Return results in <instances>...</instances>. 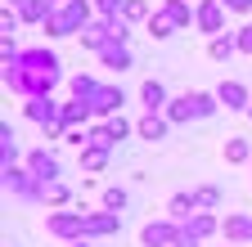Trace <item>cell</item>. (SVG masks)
Masks as SVG:
<instances>
[{
	"mask_svg": "<svg viewBox=\"0 0 252 247\" xmlns=\"http://www.w3.org/2000/svg\"><path fill=\"white\" fill-rule=\"evenodd\" d=\"M5 85L23 99H50V90L59 85V54L50 50H23L18 58L5 63Z\"/></svg>",
	"mask_w": 252,
	"mask_h": 247,
	"instance_id": "1",
	"label": "cell"
},
{
	"mask_svg": "<svg viewBox=\"0 0 252 247\" xmlns=\"http://www.w3.org/2000/svg\"><path fill=\"white\" fill-rule=\"evenodd\" d=\"M90 9H94V0H68L63 9H54V18L45 23V36L63 41V36H77L90 27Z\"/></svg>",
	"mask_w": 252,
	"mask_h": 247,
	"instance_id": "2",
	"label": "cell"
},
{
	"mask_svg": "<svg viewBox=\"0 0 252 247\" xmlns=\"http://www.w3.org/2000/svg\"><path fill=\"white\" fill-rule=\"evenodd\" d=\"M45 229L54 238H63V243H86L81 238L86 234V211H50L45 216Z\"/></svg>",
	"mask_w": 252,
	"mask_h": 247,
	"instance_id": "3",
	"label": "cell"
},
{
	"mask_svg": "<svg viewBox=\"0 0 252 247\" xmlns=\"http://www.w3.org/2000/svg\"><path fill=\"white\" fill-rule=\"evenodd\" d=\"M0 180H5L9 193H18V198H27V202H41V180L32 175L27 166H5V171H0Z\"/></svg>",
	"mask_w": 252,
	"mask_h": 247,
	"instance_id": "4",
	"label": "cell"
},
{
	"mask_svg": "<svg viewBox=\"0 0 252 247\" xmlns=\"http://www.w3.org/2000/svg\"><path fill=\"white\" fill-rule=\"evenodd\" d=\"M194 27H198V32H207V36H220V27H225V5H220V0H198Z\"/></svg>",
	"mask_w": 252,
	"mask_h": 247,
	"instance_id": "5",
	"label": "cell"
},
{
	"mask_svg": "<svg viewBox=\"0 0 252 247\" xmlns=\"http://www.w3.org/2000/svg\"><path fill=\"white\" fill-rule=\"evenodd\" d=\"M140 243L144 247H180V225L176 220H153L140 229Z\"/></svg>",
	"mask_w": 252,
	"mask_h": 247,
	"instance_id": "6",
	"label": "cell"
},
{
	"mask_svg": "<svg viewBox=\"0 0 252 247\" xmlns=\"http://www.w3.org/2000/svg\"><path fill=\"white\" fill-rule=\"evenodd\" d=\"M122 229V216L117 211H86V234L81 238H108Z\"/></svg>",
	"mask_w": 252,
	"mask_h": 247,
	"instance_id": "7",
	"label": "cell"
},
{
	"mask_svg": "<svg viewBox=\"0 0 252 247\" xmlns=\"http://www.w3.org/2000/svg\"><path fill=\"white\" fill-rule=\"evenodd\" d=\"M27 121H36V126H59V112H63V104H54V99H27Z\"/></svg>",
	"mask_w": 252,
	"mask_h": 247,
	"instance_id": "8",
	"label": "cell"
},
{
	"mask_svg": "<svg viewBox=\"0 0 252 247\" xmlns=\"http://www.w3.org/2000/svg\"><path fill=\"white\" fill-rule=\"evenodd\" d=\"M122 104H126V95H122V85H99V95L90 99V108L99 112V117H108V121H113V117L122 112Z\"/></svg>",
	"mask_w": 252,
	"mask_h": 247,
	"instance_id": "9",
	"label": "cell"
},
{
	"mask_svg": "<svg viewBox=\"0 0 252 247\" xmlns=\"http://www.w3.org/2000/svg\"><path fill=\"white\" fill-rule=\"evenodd\" d=\"M27 171L36 175L41 184H54V175H59V162H54V153H45V148H32V153H27Z\"/></svg>",
	"mask_w": 252,
	"mask_h": 247,
	"instance_id": "10",
	"label": "cell"
},
{
	"mask_svg": "<svg viewBox=\"0 0 252 247\" xmlns=\"http://www.w3.org/2000/svg\"><path fill=\"white\" fill-rule=\"evenodd\" d=\"M220 234H225V243H252V216L248 211H234L220 220Z\"/></svg>",
	"mask_w": 252,
	"mask_h": 247,
	"instance_id": "11",
	"label": "cell"
},
{
	"mask_svg": "<svg viewBox=\"0 0 252 247\" xmlns=\"http://www.w3.org/2000/svg\"><path fill=\"white\" fill-rule=\"evenodd\" d=\"M216 99L225 104V108H243V112L252 108V99H248V85H243V81H220V85H216Z\"/></svg>",
	"mask_w": 252,
	"mask_h": 247,
	"instance_id": "12",
	"label": "cell"
},
{
	"mask_svg": "<svg viewBox=\"0 0 252 247\" xmlns=\"http://www.w3.org/2000/svg\"><path fill=\"white\" fill-rule=\"evenodd\" d=\"M90 117H94V108H90V104H81V99H72V104H63V112H59V126H63V131H81Z\"/></svg>",
	"mask_w": 252,
	"mask_h": 247,
	"instance_id": "13",
	"label": "cell"
},
{
	"mask_svg": "<svg viewBox=\"0 0 252 247\" xmlns=\"http://www.w3.org/2000/svg\"><path fill=\"white\" fill-rule=\"evenodd\" d=\"M167 126H171L167 117H158V112H144V117L135 121V135H140V139H149V144H158V139H167Z\"/></svg>",
	"mask_w": 252,
	"mask_h": 247,
	"instance_id": "14",
	"label": "cell"
},
{
	"mask_svg": "<svg viewBox=\"0 0 252 247\" xmlns=\"http://www.w3.org/2000/svg\"><path fill=\"white\" fill-rule=\"evenodd\" d=\"M198 216V202H194V193H176L171 202H167V220H176V225H189Z\"/></svg>",
	"mask_w": 252,
	"mask_h": 247,
	"instance_id": "15",
	"label": "cell"
},
{
	"mask_svg": "<svg viewBox=\"0 0 252 247\" xmlns=\"http://www.w3.org/2000/svg\"><path fill=\"white\" fill-rule=\"evenodd\" d=\"M99 63L113 68V72H126V68H131V50H126L122 41H108V45L99 50Z\"/></svg>",
	"mask_w": 252,
	"mask_h": 247,
	"instance_id": "16",
	"label": "cell"
},
{
	"mask_svg": "<svg viewBox=\"0 0 252 247\" xmlns=\"http://www.w3.org/2000/svg\"><path fill=\"white\" fill-rule=\"evenodd\" d=\"M54 9H59L54 0H27V5H18V18H23V23H41V27H45V23L54 18Z\"/></svg>",
	"mask_w": 252,
	"mask_h": 247,
	"instance_id": "17",
	"label": "cell"
},
{
	"mask_svg": "<svg viewBox=\"0 0 252 247\" xmlns=\"http://www.w3.org/2000/svg\"><path fill=\"white\" fill-rule=\"evenodd\" d=\"M108 41H113V23H108V18H99V23H90L86 32H81V45H86V50H104Z\"/></svg>",
	"mask_w": 252,
	"mask_h": 247,
	"instance_id": "18",
	"label": "cell"
},
{
	"mask_svg": "<svg viewBox=\"0 0 252 247\" xmlns=\"http://www.w3.org/2000/svg\"><path fill=\"white\" fill-rule=\"evenodd\" d=\"M140 99H144V112H158L162 104H171V99H167V85H162V81H144V85H140Z\"/></svg>",
	"mask_w": 252,
	"mask_h": 247,
	"instance_id": "19",
	"label": "cell"
},
{
	"mask_svg": "<svg viewBox=\"0 0 252 247\" xmlns=\"http://www.w3.org/2000/svg\"><path fill=\"white\" fill-rule=\"evenodd\" d=\"M180 229H185V234H194V238L203 243L207 234H216V229H220V220H216V216H212V211H198V216H194V220H189V225H180Z\"/></svg>",
	"mask_w": 252,
	"mask_h": 247,
	"instance_id": "20",
	"label": "cell"
},
{
	"mask_svg": "<svg viewBox=\"0 0 252 247\" xmlns=\"http://www.w3.org/2000/svg\"><path fill=\"white\" fill-rule=\"evenodd\" d=\"M14 162H18V139H14V126L5 121V126H0V171L14 166Z\"/></svg>",
	"mask_w": 252,
	"mask_h": 247,
	"instance_id": "21",
	"label": "cell"
},
{
	"mask_svg": "<svg viewBox=\"0 0 252 247\" xmlns=\"http://www.w3.org/2000/svg\"><path fill=\"white\" fill-rule=\"evenodd\" d=\"M68 90H72V99H81V104H90L94 95H99V81H94L90 72H81V77H72V81H68Z\"/></svg>",
	"mask_w": 252,
	"mask_h": 247,
	"instance_id": "22",
	"label": "cell"
},
{
	"mask_svg": "<svg viewBox=\"0 0 252 247\" xmlns=\"http://www.w3.org/2000/svg\"><path fill=\"white\" fill-rule=\"evenodd\" d=\"M225 162H234V166L252 162V144H248L243 135H230V139H225Z\"/></svg>",
	"mask_w": 252,
	"mask_h": 247,
	"instance_id": "23",
	"label": "cell"
},
{
	"mask_svg": "<svg viewBox=\"0 0 252 247\" xmlns=\"http://www.w3.org/2000/svg\"><path fill=\"white\" fill-rule=\"evenodd\" d=\"M162 117L171 121V126H180V121H189V117H194V104H189V95H180V99H171Z\"/></svg>",
	"mask_w": 252,
	"mask_h": 247,
	"instance_id": "24",
	"label": "cell"
},
{
	"mask_svg": "<svg viewBox=\"0 0 252 247\" xmlns=\"http://www.w3.org/2000/svg\"><path fill=\"white\" fill-rule=\"evenodd\" d=\"M207 54L216 58V63H225L230 54H239V41L234 36H212V45H207Z\"/></svg>",
	"mask_w": 252,
	"mask_h": 247,
	"instance_id": "25",
	"label": "cell"
},
{
	"mask_svg": "<svg viewBox=\"0 0 252 247\" xmlns=\"http://www.w3.org/2000/svg\"><path fill=\"white\" fill-rule=\"evenodd\" d=\"M162 14H167L176 27H189V23H194V9H189L185 0H167V5H162Z\"/></svg>",
	"mask_w": 252,
	"mask_h": 247,
	"instance_id": "26",
	"label": "cell"
},
{
	"mask_svg": "<svg viewBox=\"0 0 252 247\" xmlns=\"http://www.w3.org/2000/svg\"><path fill=\"white\" fill-rule=\"evenodd\" d=\"M189 104H194V117H212V112L220 108V99L207 95V90H194V95H189Z\"/></svg>",
	"mask_w": 252,
	"mask_h": 247,
	"instance_id": "27",
	"label": "cell"
},
{
	"mask_svg": "<svg viewBox=\"0 0 252 247\" xmlns=\"http://www.w3.org/2000/svg\"><path fill=\"white\" fill-rule=\"evenodd\" d=\"M81 166H86L90 175H94V171H104V166H108V148H94V144L81 148Z\"/></svg>",
	"mask_w": 252,
	"mask_h": 247,
	"instance_id": "28",
	"label": "cell"
},
{
	"mask_svg": "<svg viewBox=\"0 0 252 247\" xmlns=\"http://www.w3.org/2000/svg\"><path fill=\"white\" fill-rule=\"evenodd\" d=\"M171 32H176V23H171V18L162 14V9H158V14L149 18V36H153V41H167Z\"/></svg>",
	"mask_w": 252,
	"mask_h": 247,
	"instance_id": "29",
	"label": "cell"
},
{
	"mask_svg": "<svg viewBox=\"0 0 252 247\" xmlns=\"http://www.w3.org/2000/svg\"><path fill=\"white\" fill-rule=\"evenodd\" d=\"M41 202H50V207H63V202H68V184H41Z\"/></svg>",
	"mask_w": 252,
	"mask_h": 247,
	"instance_id": "30",
	"label": "cell"
},
{
	"mask_svg": "<svg viewBox=\"0 0 252 247\" xmlns=\"http://www.w3.org/2000/svg\"><path fill=\"white\" fill-rule=\"evenodd\" d=\"M122 18H126V23H140V18H153V9H149V0H126Z\"/></svg>",
	"mask_w": 252,
	"mask_h": 247,
	"instance_id": "31",
	"label": "cell"
},
{
	"mask_svg": "<svg viewBox=\"0 0 252 247\" xmlns=\"http://www.w3.org/2000/svg\"><path fill=\"white\" fill-rule=\"evenodd\" d=\"M194 202H198V211H212L220 202V189H216V184H203V189L194 193Z\"/></svg>",
	"mask_w": 252,
	"mask_h": 247,
	"instance_id": "32",
	"label": "cell"
},
{
	"mask_svg": "<svg viewBox=\"0 0 252 247\" xmlns=\"http://www.w3.org/2000/svg\"><path fill=\"white\" fill-rule=\"evenodd\" d=\"M122 207H126V189H117V184H113V189H104V211H117V216H122Z\"/></svg>",
	"mask_w": 252,
	"mask_h": 247,
	"instance_id": "33",
	"label": "cell"
},
{
	"mask_svg": "<svg viewBox=\"0 0 252 247\" xmlns=\"http://www.w3.org/2000/svg\"><path fill=\"white\" fill-rule=\"evenodd\" d=\"M90 144H94V148H108V153L117 148V139H113V131H108V126H94V131H90Z\"/></svg>",
	"mask_w": 252,
	"mask_h": 247,
	"instance_id": "34",
	"label": "cell"
},
{
	"mask_svg": "<svg viewBox=\"0 0 252 247\" xmlns=\"http://www.w3.org/2000/svg\"><path fill=\"white\" fill-rule=\"evenodd\" d=\"M94 9H99L104 18H122V9H126V0H94Z\"/></svg>",
	"mask_w": 252,
	"mask_h": 247,
	"instance_id": "35",
	"label": "cell"
},
{
	"mask_svg": "<svg viewBox=\"0 0 252 247\" xmlns=\"http://www.w3.org/2000/svg\"><path fill=\"white\" fill-rule=\"evenodd\" d=\"M234 41H239V54H248V58H252V23H248V27H239Z\"/></svg>",
	"mask_w": 252,
	"mask_h": 247,
	"instance_id": "36",
	"label": "cell"
},
{
	"mask_svg": "<svg viewBox=\"0 0 252 247\" xmlns=\"http://www.w3.org/2000/svg\"><path fill=\"white\" fill-rule=\"evenodd\" d=\"M108 131H113V139L122 144L126 135H131V121H126V117H113V121H108Z\"/></svg>",
	"mask_w": 252,
	"mask_h": 247,
	"instance_id": "37",
	"label": "cell"
},
{
	"mask_svg": "<svg viewBox=\"0 0 252 247\" xmlns=\"http://www.w3.org/2000/svg\"><path fill=\"white\" fill-rule=\"evenodd\" d=\"M18 23H23V18L5 9V18H0V32H5V36H14V32H18Z\"/></svg>",
	"mask_w": 252,
	"mask_h": 247,
	"instance_id": "38",
	"label": "cell"
},
{
	"mask_svg": "<svg viewBox=\"0 0 252 247\" xmlns=\"http://www.w3.org/2000/svg\"><path fill=\"white\" fill-rule=\"evenodd\" d=\"M63 139H68L72 148H90V135H86V131H68V135H63Z\"/></svg>",
	"mask_w": 252,
	"mask_h": 247,
	"instance_id": "39",
	"label": "cell"
},
{
	"mask_svg": "<svg viewBox=\"0 0 252 247\" xmlns=\"http://www.w3.org/2000/svg\"><path fill=\"white\" fill-rule=\"evenodd\" d=\"M220 5H225L230 14H248V9H252V0H220Z\"/></svg>",
	"mask_w": 252,
	"mask_h": 247,
	"instance_id": "40",
	"label": "cell"
},
{
	"mask_svg": "<svg viewBox=\"0 0 252 247\" xmlns=\"http://www.w3.org/2000/svg\"><path fill=\"white\" fill-rule=\"evenodd\" d=\"M68 247H86V243H68Z\"/></svg>",
	"mask_w": 252,
	"mask_h": 247,
	"instance_id": "41",
	"label": "cell"
},
{
	"mask_svg": "<svg viewBox=\"0 0 252 247\" xmlns=\"http://www.w3.org/2000/svg\"><path fill=\"white\" fill-rule=\"evenodd\" d=\"M248 117H252V108H248Z\"/></svg>",
	"mask_w": 252,
	"mask_h": 247,
	"instance_id": "42",
	"label": "cell"
},
{
	"mask_svg": "<svg viewBox=\"0 0 252 247\" xmlns=\"http://www.w3.org/2000/svg\"><path fill=\"white\" fill-rule=\"evenodd\" d=\"M248 166H252V162H248Z\"/></svg>",
	"mask_w": 252,
	"mask_h": 247,
	"instance_id": "43",
	"label": "cell"
}]
</instances>
